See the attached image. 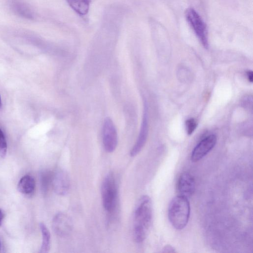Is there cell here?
<instances>
[{"label":"cell","instance_id":"cell-1","mask_svg":"<svg viewBox=\"0 0 253 253\" xmlns=\"http://www.w3.org/2000/svg\"><path fill=\"white\" fill-rule=\"evenodd\" d=\"M152 219V207L150 197L142 196L138 200L134 214L133 237L137 243L146 238Z\"/></svg>","mask_w":253,"mask_h":253},{"label":"cell","instance_id":"cell-2","mask_svg":"<svg viewBox=\"0 0 253 253\" xmlns=\"http://www.w3.org/2000/svg\"><path fill=\"white\" fill-rule=\"evenodd\" d=\"M190 213L188 198L178 195L172 199L169 207L168 216L173 227L177 230L183 229L188 223Z\"/></svg>","mask_w":253,"mask_h":253},{"label":"cell","instance_id":"cell-3","mask_svg":"<svg viewBox=\"0 0 253 253\" xmlns=\"http://www.w3.org/2000/svg\"><path fill=\"white\" fill-rule=\"evenodd\" d=\"M103 205L108 212H112L115 208L117 188L115 177L112 172H109L104 178L101 187Z\"/></svg>","mask_w":253,"mask_h":253},{"label":"cell","instance_id":"cell-4","mask_svg":"<svg viewBox=\"0 0 253 253\" xmlns=\"http://www.w3.org/2000/svg\"><path fill=\"white\" fill-rule=\"evenodd\" d=\"M185 17L196 36L205 48L209 47L208 30L206 24L197 12L189 7L185 11Z\"/></svg>","mask_w":253,"mask_h":253},{"label":"cell","instance_id":"cell-5","mask_svg":"<svg viewBox=\"0 0 253 253\" xmlns=\"http://www.w3.org/2000/svg\"><path fill=\"white\" fill-rule=\"evenodd\" d=\"M118 143L117 132L113 122L110 118L104 120L103 127V144L104 149L112 153L116 149Z\"/></svg>","mask_w":253,"mask_h":253},{"label":"cell","instance_id":"cell-6","mask_svg":"<svg viewBox=\"0 0 253 253\" xmlns=\"http://www.w3.org/2000/svg\"><path fill=\"white\" fill-rule=\"evenodd\" d=\"M216 137L214 134L207 136L194 148L191 157L193 162H196L205 157L215 146Z\"/></svg>","mask_w":253,"mask_h":253},{"label":"cell","instance_id":"cell-7","mask_svg":"<svg viewBox=\"0 0 253 253\" xmlns=\"http://www.w3.org/2000/svg\"><path fill=\"white\" fill-rule=\"evenodd\" d=\"M52 225L55 233L61 237L68 236L72 231L73 227L72 222L70 217L61 212L54 216Z\"/></svg>","mask_w":253,"mask_h":253},{"label":"cell","instance_id":"cell-8","mask_svg":"<svg viewBox=\"0 0 253 253\" xmlns=\"http://www.w3.org/2000/svg\"><path fill=\"white\" fill-rule=\"evenodd\" d=\"M52 184L54 192L58 195H66L70 189V180L66 171L59 169L52 175Z\"/></svg>","mask_w":253,"mask_h":253},{"label":"cell","instance_id":"cell-9","mask_svg":"<svg viewBox=\"0 0 253 253\" xmlns=\"http://www.w3.org/2000/svg\"><path fill=\"white\" fill-rule=\"evenodd\" d=\"M148 134V123L147 108L146 104L144 105V111L142 124L137 139L130 151L131 157H135L142 149L147 141Z\"/></svg>","mask_w":253,"mask_h":253},{"label":"cell","instance_id":"cell-10","mask_svg":"<svg viewBox=\"0 0 253 253\" xmlns=\"http://www.w3.org/2000/svg\"><path fill=\"white\" fill-rule=\"evenodd\" d=\"M177 188L179 195L187 198L191 197L195 188L193 176L187 172L181 173L178 179Z\"/></svg>","mask_w":253,"mask_h":253},{"label":"cell","instance_id":"cell-11","mask_svg":"<svg viewBox=\"0 0 253 253\" xmlns=\"http://www.w3.org/2000/svg\"><path fill=\"white\" fill-rule=\"evenodd\" d=\"M36 187L34 177L30 175L23 176L19 180L17 188L18 191L23 194L29 195L33 194Z\"/></svg>","mask_w":253,"mask_h":253},{"label":"cell","instance_id":"cell-12","mask_svg":"<svg viewBox=\"0 0 253 253\" xmlns=\"http://www.w3.org/2000/svg\"><path fill=\"white\" fill-rule=\"evenodd\" d=\"M13 10L18 15L29 19H34V13L30 8L24 3L13 0L11 3Z\"/></svg>","mask_w":253,"mask_h":253},{"label":"cell","instance_id":"cell-13","mask_svg":"<svg viewBox=\"0 0 253 253\" xmlns=\"http://www.w3.org/2000/svg\"><path fill=\"white\" fill-rule=\"evenodd\" d=\"M69 5L80 15H85L89 9L91 0H66Z\"/></svg>","mask_w":253,"mask_h":253},{"label":"cell","instance_id":"cell-14","mask_svg":"<svg viewBox=\"0 0 253 253\" xmlns=\"http://www.w3.org/2000/svg\"><path fill=\"white\" fill-rule=\"evenodd\" d=\"M40 227L42 239L40 252L41 253H46L48 252L50 249V234L48 228L43 223H41Z\"/></svg>","mask_w":253,"mask_h":253},{"label":"cell","instance_id":"cell-15","mask_svg":"<svg viewBox=\"0 0 253 253\" xmlns=\"http://www.w3.org/2000/svg\"><path fill=\"white\" fill-rule=\"evenodd\" d=\"M52 175L51 173L48 171L43 172L41 176V183L42 190L44 193H46L52 184Z\"/></svg>","mask_w":253,"mask_h":253},{"label":"cell","instance_id":"cell-16","mask_svg":"<svg viewBox=\"0 0 253 253\" xmlns=\"http://www.w3.org/2000/svg\"><path fill=\"white\" fill-rule=\"evenodd\" d=\"M7 142L5 135L0 128V156L2 158H4L7 152Z\"/></svg>","mask_w":253,"mask_h":253},{"label":"cell","instance_id":"cell-17","mask_svg":"<svg viewBox=\"0 0 253 253\" xmlns=\"http://www.w3.org/2000/svg\"><path fill=\"white\" fill-rule=\"evenodd\" d=\"M197 126L196 121L191 118L187 120L185 122V127L187 133L188 135H191L195 130Z\"/></svg>","mask_w":253,"mask_h":253},{"label":"cell","instance_id":"cell-18","mask_svg":"<svg viewBox=\"0 0 253 253\" xmlns=\"http://www.w3.org/2000/svg\"><path fill=\"white\" fill-rule=\"evenodd\" d=\"M163 252H168V253H171V252H175L174 249L171 247V246L168 245L166 246L163 249Z\"/></svg>","mask_w":253,"mask_h":253},{"label":"cell","instance_id":"cell-19","mask_svg":"<svg viewBox=\"0 0 253 253\" xmlns=\"http://www.w3.org/2000/svg\"><path fill=\"white\" fill-rule=\"evenodd\" d=\"M247 75L249 81L253 82V73L252 71H248L247 72Z\"/></svg>","mask_w":253,"mask_h":253},{"label":"cell","instance_id":"cell-20","mask_svg":"<svg viewBox=\"0 0 253 253\" xmlns=\"http://www.w3.org/2000/svg\"><path fill=\"white\" fill-rule=\"evenodd\" d=\"M4 218V213L0 209V226L1 225Z\"/></svg>","mask_w":253,"mask_h":253},{"label":"cell","instance_id":"cell-21","mask_svg":"<svg viewBox=\"0 0 253 253\" xmlns=\"http://www.w3.org/2000/svg\"><path fill=\"white\" fill-rule=\"evenodd\" d=\"M2 107V102H1V98H0V109Z\"/></svg>","mask_w":253,"mask_h":253},{"label":"cell","instance_id":"cell-22","mask_svg":"<svg viewBox=\"0 0 253 253\" xmlns=\"http://www.w3.org/2000/svg\"><path fill=\"white\" fill-rule=\"evenodd\" d=\"M0 249H1V243H0Z\"/></svg>","mask_w":253,"mask_h":253}]
</instances>
